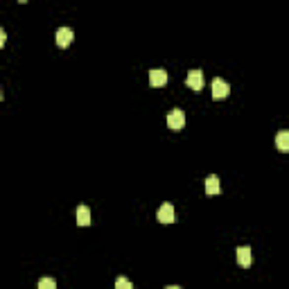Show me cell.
<instances>
[{
  "instance_id": "obj_1",
  "label": "cell",
  "mask_w": 289,
  "mask_h": 289,
  "mask_svg": "<svg viewBox=\"0 0 289 289\" xmlns=\"http://www.w3.org/2000/svg\"><path fill=\"white\" fill-rule=\"evenodd\" d=\"M167 127L174 129V131L183 129V127H185V113H183L181 108H174V111H170V115H167Z\"/></svg>"
},
{
  "instance_id": "obj_2",
  "label": "cell",
  "mask_w": 289,
  "mask_h": 289,
  "mask_svg": "<svg viewBox=\"0 0 289 289\" xmlns=\"http://www.w3.org/2000/svg\"><path fill=\"white\" fill-rule=\"evenodd\" d=\"M185 84L190 86L192 91H201V88H204V84H206L204 72H201V70H190V72H187V77H185Z\"/></svg>"
},
{
  "instance_id": "obj_3",
  "label": "cell",
  "mask_w": 289,
  "mask_h": 289,
  "mask_svg": "<svg viewBox=\"0 0 289 289\" xmlns=\"http://www.w3.org/2000/svg\"><path fill=\"white\" fill-rule=\"evenodd\" d=\"M228 91H230L228 81H224L221 77H215V81H213V97L215 100H224V97L228 95Z\"/></svg>"
},
{
  "instance_id": "obj_4",
  "label": "cell",
  "mask_w": 289,
  "mask_h": 289,
  "mask_svg": "<svg viewBox=\"0 0 289 289\" xmlns=\"http://www.w3.org/2000/svg\"><path fill=\"white\" fill-rule=\"evenodd\" d=\"M72 38H75V32L70 27H59L57 30V45L59 48H68L70 43H72Z\"/></svg>"
},
{
  "instance_id": "obj_5",
  "label": "cell",
  "mask_w": 289,
  "mask_h": 289,
  "mask_svg": "<svg viewBox=\"0 0 289 289\" xmlns=\"http://www.w3.org/2000/svg\"><path fill=\"white\" fill-rule=\"evenodd\" d=\"M156 217H158L161 224H172V221H174V206L163 204L161 208H158V213H156Z\"/></svg>"
},
{
  "instance_id": "obj_6",
  "label": "cell",
  "mask_w": 289,
  "mask_h": 289,
  "mask_svg": "<svg viewBox=\"0 0 289 289\" xmlns=\"http://www.w3.org/2000/svg\"><path fill=\"white\" fill-rule=\"evenodd\" d=\"M237 262H240V267H251L253 262V251L249 247H240L237 249Z\"/></svg>"
},
{
  "instance_id": "obj_7",
  "label": "cell",
  "mask_w": 289,
  "mask_h": 289,
  "mask_svg": "<svg viewBox=\"0 0 289 289\" xmlns=\"http://www.w3.org/2000/svg\"><path fill=\"white\" fill-rule=\"evenodd\" d=\"M149 84L151 86H165L167 84V72L161 68L149 70Z\"/></svg>"
},
{
  "instance_id": "obj_8",
  "label": "cell",
  "mask_w": 289,
  "mask_h": 289,
  "mask_svg": "<svg viewBox=\"0 0 289 289\" xmlns=\"http://www.w3.org/2000/svg\"><path fill=\"white\" fill-rule=\"evenodd\" d=\"M206 192H208V194H219V192H221L219 177H215V174H210V177L206 179Z\"/></svg>"
},
{
  "instance_id": "obj_9",
  "label": "cell",
  "mask_w": 289,
  "mask_h": 289,
  "mask_svg": "<svg viewBox=\"0 0 289 289\" xmlns=\"http://www.w3.org/2000/svg\"><path fill=\"white\" fill-rule=\"evenodd\" d=\"M77 224L79 226L91 224V210H88V206H79V208H77Z\"/></svg>"
},
{
  "instance_id": "obj_10",
  "label": "cell",
  "mask_w": 289,
  "mask_h": 289,
  "mask_svg": "<svg viewBox=\"0 0 289 289\" xmlns=\"http://www.w3.org/2000/svg\"><path fill=\"white\" fill-rule=\"evenodd\" d=\"M276 147H278L280 151H289V131H280V134L276 136Z\"/></svg>"
},
{
  "instance_id": "obj_11",
  "label": "cell",
  "mask_w": 289,
  "mask_h": 289,
  "mask_svg": "<svg viewBox=\"0 0 289 289\" xmlns=\"http://www.w3.org/2000/svg\"><path fill=\"white\" fill-rule=\"evenodd\" d=\"M38 289H57L54 278H41L38 280Z\"/></svg>"
},
{
  "instance_id": "obj_12",
  "label": "cell",
  "mask_w": 289,
  "mask_h": 289,
  "mask_svg": "<svg viewBox=\"0 0 289 289\" xmlns=\"http://www.w3.org/2000/svg\"><path fill=\"white\" fill-rule=\"evenodd\" d=\"M115 289H134V285H131V280H127V278H118L115 280Z\"/></svg>"
},
{
  "instance_id": "obj_13",
  "label": "cell",
  "mask_w": 289,
  "mask_h": 289,
  "mask_svg": "<svg viewBox=\"0 0 289 289\" xmlns=\"http://www.w3.org/2000/svg\"><path fill=\"white\" fill-rule=\"evenodd\" d=\"M5 41H7V34L5 30H0V45H5Z\"/></svg>"
},
{
  "instance_id": "obj_14",
  "label": "cell",
  "mask_w": 289,
  "mask_h": 289,
  "mask_svg": "<svg viewBox=\"0 0 289 289\" xmlns=\"http://www.w3.org/2000/svg\"><path fill=\"white\" fill-rule=\"evenodd\" d=\"M167 289H183V287H179V285H170Z\"/></svg>"
}]
</instances>
